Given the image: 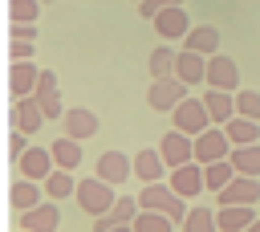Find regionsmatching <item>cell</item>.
Listing matches in <instances>:
<instances>
[{
    "instance_id": "3957f363",
    "label": "cell",
    "mask_w": 260,
    "mask_h": 232,
    "mask_svg": "<svg viewBox=\"0 0 260 232\" xmlns=\"http://www.w3.org/2000/svg\"><path fill=\"white\" fill-rule=\"evenodd\" d=\"M171 122H175V130H183V134H191V138L203 134L207 126H215L211 114H207V102H203V98H191V94L171 110Z\"/></svg>"
},
{
    "instance_id": "d4e9b609",
    "label": "cell",
    "mask_w": 260,
    "mask_h": 232,
    "mask_svg": "<svg viewBox=\"0 0 260 232\" xmlns=\"http://www.w3.org/2000/svg\"><path fill=\"white\" fill-rule=\"evenodd\" d=\"M228 159H232V167H236L240 175H256V179H260V142L232 147V151H228Z\"/></svg>"
},
{
    "instance_id": "5bb4252c",
    "label": "cell",
    "mask_w": 260,
    "mask_h": 232,
    "mask_svg": "<svg viewBox=\"0 0 260 232\" xmlns=\"http://www.w3.org/2000/svg\"><path fill=\"white\" fill-rule=\"evenodd\" d=\"M65 134L69 138H77V142H85V138H93L98 134V126H102V118L93 114V110H85V106H73V110H65Z\"/></svg>"
},
{
    "instance_id": "e575fe53",
    "label": "cell",
    "mask_w": 260,
    "mask_h": 232,
    "mask_svg": "<svg viewBox=\"0 0 260 232\" xmlns=\"http://www.w3.org/2000/svg\"><path fill=\"white\" fill-rule=\"evenodd\" d=\"M24 151H28V134L12 126V130H8V159H12V163H20V155H24Z\"/></svg>"
},
{
    "instance_id": "836d02e7",
    "label": "cell",
    "mask_w": 260,
    "mask_h": 232,
    "mask_svg": "<svg viewBox=\"0 0 260 232\" xmlns=\"http://www.w3.org/2000/svg\"><path fill=\"white\" fill-rule=\"evenodd\" d=\"M37 37H41L37 20H12V28H8V41H32L37 45Z\"/></svg>"
},
{
    "instance_id": "6da1fadb",
    "label": "cell",
    "mask_w": 260,
    "mask_h": 232,
    "mask_svg": "<svg viewBox=\"0 0 260 232\" xmlns=\"http://www.w3.org/2000/svg\"><path fill=\"white\" fill-rule=\"evenodd\" d=\"M138 204H142V208H154V212H167L175 224H183V220H187V212H191V208H187V199H183L167 179H158V183H142Z\"/></svg>"
},
{
    "instance_id": "d6a6232c",
    "label": "cell",
    "mask_w": 260,
    "mask_h": 232,
    "mask_svg": "<svg viewBox=\"0 0 260 232\" xmlns=\"http://www.w3.org/2000/svg\"><path fill=\"white\" fill-rule=\"evenodd\" d=\"M41 0H8V20H37Z\"/></svg>"
},
{
    "instance_id": "d590c367",
    "label": "cell",
    "mask_w": 260,
    "mask_h": 232,
    "mask_svg": "<svg viewBox=\"0 0 260 232\" xmlns=\"http://www.w3.org/2000/svg\"><path fill=\"white\" fill-rule=\"evenodd\" d=\"M179 4H183V0H142V4H138V16L154 20V16L162 12V8H179Z\"/></svg>"
},
{
    "instance_id": "7402d4cb",
    "label": "cell",
    "mask_w": 260,
    "mask_h": 232,
    "mask_svg": "<svg viewBox=\"0 0 260 232\" xmlns=\"http://www.w3.org/2000/svg\"><path fill=\"white\" fill-rule=\"evenodd\" d=\"M175 77H183L187 85H195V81H207V57H203V53H191V49H179Z\"/></svg>"
},
{
    "instance_id": "83f0119b",
    "label": "cell",
    "mask_w": 260,
    "mask_h": 232,
    "mask_svg": "<svg viewBox=\"0 0 260 232\" xmlns=\"http://www.w3.org/2000/svg\"><path fill=\"white\" fill-rule=\"evenodd\" d=\"M175 65H179V53H175V49H162V45H158V49L150 53V61H146V69H150L154 81H158V77H175Z\"/></svg>"
},
{
    "instance_id": "2e32d148",
    "label": "cell",
    "mask_w": 260,
    "mask_h": 232,
    "mask_svg": "<svg viewBox=\"0 0 260 232\" xmlns=\"http://www.w3.org/2000/svg\"><path fill=\"white\" fill-rule=\"evenodd\" d=\"M57 224H61L57 199L37 204V208H28V212H20V228H24V232H57Z\"/></svg>"
},
{
    "instance_id": "4fadbf2b",
    "label": "cell",
    "mask_w": 260,
    "mask_h": 232,
    "mask_svg": "<svg viewBox=\"0 0 260 232\" xmlns=\"http://www.w3.org/2000/svg\"><path fill=\"white\" fill-rule=\"evenodd\" d=\"M16 171H20L24 179H49V175L57 171L53 151H49V147H28V151L20 155V163H16Z\"/></svg>"
},
{
    "instance_id": "f1b7e54d",
    "label": "cell",
    "mask_w": 260,
    "mask_h": 232,
    "mask_svg": "<svg viewBox=\"0 0 260 232\" xmlns=\"http://www.w3.org/2000/svg\"><path fill=\"white\" fill-rule=\"evenodd\" d=\"M175 228V220L167 216V212H154V208H142L138 216H134V232H171Z\"/></svg>"
},
{
    "instance_id": "f546056e",
    "label": "cell",
    "mask_w": 260,
    "mask_h": 232,
    "mask_svg": "<svg viewBox=\"0 0 260 232\" xmlns=\"http://www.w3.org/2000/svg\"><path fill=\"white\" fill-rule=\"evenodd\" d=\"M183 232H219V220L211 208H191L183 220Z\"/></svg>"
},
{
    "instance_id": "5b68a950",
    "label": "cell",
    "mask_w": 260,
    "mask_h": 232,
    "mask_svg": "<svg viewBox=\"0 0 260 232\" xmlns=\"http://www.w3.org/2000/svg\"><path fill=\"white\" fill-rule=\"evenodd\" d=\"M167 183H171V187H175L183 199H195L199 191H207V175H203V163H199V159H191V163L175 167Z\"/></svg>"
},
{
    "instance_id": "ac0fdd59",
    "label": "cell",
    "mask_w": 260,
    "mask_h": 232,
    "mask_svg": "<svg viewBox=\"0 0 260 232\" xmlns=\"http://www.w3.org/2000/svg\"><path fill=\"white\" fill-rule=\"evenodd\" d=\"M203 102H207V114H211L215 126H228V122L236 118V94H232V90H215V85H207Z\"/></svg>"
},
{
    "instance_id": "ab89813d",
    "label": "cell",
    "mask_w": 260,
    "mask_h": 232,
    "mask_svg": "<svg viewBox=\"0 0 260 232\" xmlns=\"http://www.w3.org/2000/svg\"><path fill=\"white\" fill-rule=\"evenodd\" d=\"M244 232H260V220H252V224H248V228H244Z\"/></svg>"
},
{
    "instance_id": "ba28073f",
    "label": "cell",
    "mask_w": 260,
    "mask_h": 232,
    "mask_svg": "<svg viewBox=\"0 0 260 232\" xmlns=\"http://www.w3.org/2000/svg\"><path fill=\"white\" fill-rule=\"evenodd\" d=\"M150 24H154V33H158L162 41H183V37L191 33V16H187L183 4H179V8H162Z\"/></svg>"
},
{
    "instance_id": "8992f818",
    "label": "cell",
    "mask_w": 260,
    "mask_h": 232,
    "mask_svg": "<svg viewBox=\"0 0 260 232\" xmlns=\"http://www.w3.org/2000/svg\"><path fill=\"white\" fill-rule=\"evenodd\" d=\"M45 122H49V118H45V110H41L37 94H28V98H16V102H12V126H16V130H24L28 138H32Z\"/></svg>"
},
{
    "instance_id": "30bf717a",
    "label": "cell",
    "mask_w": 260,
    "mask_h": 232,
    "mask_svg": "<svg viewBox=\"0 0 260 232\" xmlns=\"http://www.w3.org/2000/svg\"><path fill=\"white\" fill-rule=\"evenodd\" d=\"M158 151H162L167 167L175 171V167H183V163H191V159H195V138H191V134H183V130H171V134H162Z\"/></svg>"
},
{
    "instance_id": "b9f144b4",
    "label": "cell",
    "mask_w": 260,
    "mask_h": 232,
    "mask_svg": "<svg viewBox=\"0 0 260 232\" xmlns=\"http://www.w3.org/2000/svg\"><path fill=\"white\" fill-rule=\"evenodd\" d=\"M20 232H24V228H20Z\"/></svg>"
},
{
    "instance_id": "60d3db41",
    "label": "cell",
    "mask_w": 260,
    "mask_h": 232,
    "mask_svg": "<svg viewBox=\"0 0 260 232\" xmlns=\"http://www.w3.org/2000/svg\"><path fill=\"white\" fill-rule=\"evenodd\" d=\"M134 4H142V0H134Z\"/></svg>"
},
{
    "instance_id": "603a6c76",
    "label": "cell",
    "mask_w": 260,
    "mask_h": 232,
    "mask_svg": "<svg viewBox=\"0 0 260 232\" xmlns=\"http://www.w3.org/2000/svg\"><path fill=\"white\" fill-rule=\"evenodd\" d=\"M228 138H232V147H248V142H260V122L256 118H244V114H236L228 126Z\"/></svg>"
},
{
    "instance_id": "277c9868",
    "label": "cell",
    "mask_w": 260,
    "mask_h": 232,
    "mask_svg": "<svg viewBox=\"0 0 260 232\" xmlns=\"http://www.w3.org/2000/svg\"><path fill=\"white\" fill-rule=\"evenodd\" d=\"M187 94H191V85H187L183 77H158V81H150V90H146V106L158 110V114H171Z\"/></svg>"
},
{
    "instance_id": "52a82bcc",
    "label": "cell",
    "mask_w": 260,
    "mask_h": 232,
    "mask_svg": "<svg viewBox=\"0 0 260 232\" xmlns=\"http://www.w3.org/2000/svg\"><path fill=\"white\" fill-rule=\"evenodd\" d=\"M228 147H232V138H228L223 126H207L203 134H195V159H199V163L228 159Z\"/></svg>"
},
{
    "instance_id": "9c48e42d",
    "label": "cell",
    "mask_w": 260,
    "mask_h": 232,
    "mask_svg": "<svg viewBox=\"0 0 260 232\" xmlns=\"http://www.w3.org/2000/svg\"><path fill=\"white\" fill-rule=\"evenodd\" d=\"M37 81H41V65H37L32 57L8 65V90H12V98H28V94H37Z\"/></svg>"
},
{
    "instance_id": "cb8c5ba5",
    "label": "cell",
    "mask_w": 260,
    "mask_h": 232,
    "mask_svg": "<svg viewBox=\"0 0 260 232\" xmlns=\"http://www.w3.org/2000/svg\"><path fill=\"white\" fill-rule=\"evenodd\" d=\"M49 151H53V163H57V167H65V171H77V167H81V142H77V138L61 134Z\"/></svg>"
},
{
    "instance_id": "e0dca14e",
    "label": "cell",
    "mask_w": 260,
    "mask_h": 232,
    "mask_svg": "<svg viewBox=\"0 0 260 232\" xmlns=\"http://www.w3.org/2000/svg\"><path fill=\"white\" fill-rule=\"evenodd\" d=\"M93 171L118 187V183H126V179L134 175V159H130V155H122V151H106V155L98 159V167H93Z\"/></svg>"
},
{
    "instance_id": "4dcf8cb0",
    "label": "cell",
    "mask_w": 260,
    "mask_h": 232,
    "mask_svg": "<svg viewBox=\"0 0 260 232\" xmlns=\"http://www.w3.org/2000/svg\"><path fill=\"white\" fill-rule=\"evenodd\" d=\"M236 114L260 122V90H236Z\"/></svg>"
},
{
    "instance_id": "8d00e7d4",
    "label": "cell",
    "mask_w": 260,
    "mask_h": 232,
    "mask_svg": "<svg viewBox=\"0 0 260 232\" xmlns=\"http://www.w3.org/2000/svg\"><path fill=\"white\" fill-rule=\"evenodd\" d=\"M32 53H37L32 41H8V57H12V61H28Z\"/></svg>"
},
{
    "instance_id": "d6986e66",
    "label": "cell",
    "mask_w": 260,
    "mask_h": 232,
    "mask_svg": "<svg viewBox=\"0 0 260 232\" xmlns=\"http://www.w3.org/2000/svg\"><path fill=\"white\" fill-rule=\"evenodd\" d=\"M215 220H219V232H244L256 216V204H228V208H215Z\"/></svg>"
},
{
    "instance_id": "4316f807",
    "label": "cell",
    "mask_w": 260,
    "mask_h": 232,
    "mask_svg": "<svg viewBox=\"0 0 260 232\" xmlns=\"http://www.w3.org/2000/svg\"><path fill=\"white\" fill-rule=\"evenodd\" d=\"M45 195H49V199H69V195H77V179H73V171L57 167V171L45 179Z\"/></svg>"
},
{
    "instance_id": "484cf974",
    "label": "cell",
    "mask_w": 260,
    "mask_h": 232,
    "mask_svg": "<svg viewBox=\"0 0 260 232\" xmlns=\"http://www.w3.org/2000/svg\"><path fill=\"white\" fill-rule=\"evenodd\" d=\"M203 175H207V191H223L240 171L232 167V159H215V163H203Z\"/></svg>"
},
{
    "instance_id": "8fae6325",
    "label": "cell",
    "mask_w": 260,
    "mask_h": 232,
    "mask_svg": "<svg viewBox=\"0 0 260 232\" xmlns=\"http://www.w3.org/2000/svg\"><path fill=\"white\" fill-rule=\"evenodd\" d=\"M215 199H219V208H228V204H260V179L256 175H236L223 191H215Z\"/></svg>"
},
{
    "instance_id": "1f68e13d",
    "label": "cell",
    "mask_w": 260,
    "mask_h": 232,
    "mask_svg": "<svg viewBox=\"0 0 260 232\" xmlns=\"http://www.w3.org/2000/svg\"><path fill=\"white\" fill-rule=\"evenodd\" d=\"M138 195H118V204L110 208V216L118 220V224H134V216H138Z\"/></svg>"
},
{
    "instance_id": "7c38bea8",
    "label": "cell",
    "mask_w": 260,
    "mask_h": 232,
    "mask_svg": "<svg viewBox=\"0 0 260 232\" xmlns=\"http://www.w3.org/2000/svg\"><path fill=\"white\" fill-rule=\"evenodd\" d=\"M207 85L236 94V90H240V69H236V61L223 57V53H211V57H207Z\"/></svg>"
},
{
    "instance_id": "ffe728a7",
    "label": "cell",
    "mask_w": 260,
    "mask_h": 232,
    "mask_svg": "<svg viewBox=\"0 0 260 232\" xmlns=\"http://www.w3.org/2000/svg\"><path fill=\"white\" fill-rule=\"evenodd\" d=\"M183 49H191V53H203V57L219 53V28H215V24H195V28L183 37Z\"/></svg>"
},
{
    "instance_id": "7a4b0ae2",
    "label": "cell",
    "mask_w": 260,
    "mask_h": 232,
    "mask_svg": "<svg viewBox=\"0 0 260 232\" xmlns=\"http://www.w3.org/2000/svg\"><path fill=\"white\" fill-rule=\"evenodd\" d=\"M77 204H81V212H89V216H102V212H110L114 204H118V195H114V183L110 179H102L98 171L89 175V179H77V195H73Z\"/></svg>"
},
{
    "instance_id": "9a60e30c",
    "label": "cell",
    "mask_w": 260,
    "mask_h": 232,
    "mask_svg": "<svg viewBox=\"0 0 260 232\" xmlns=\"http://www.w3.org/2000/svg\"><path fill=\"white\" fill-rule=\"evenodd\" d=\"M162 171H171V167H167V159H162L158 147H142V151H134V179H142V183H158Z\"/></svg>"
},
{
    "instance_id": "f35d334b",
    "label": "cell",
    "mask_w": 260,
    "mask_h": 232,
    "mask_svg": "<svg viewBox=\"0 0 260 232\" xmlns=\"http://www.w3.org/2000/svg\"><path fill=\"white\" fill-rule=\"evenodd\" d=\"M110 232H134V224H118V228H110Z\"/></svg>"
},
{
    "instance_id": "74e56055",
    "label": "cell",
    "mask_w": 260,
    "mask_h": 232,
    "mask_svg": "<svg viewBox=\"0 0 260 232\" xmlns=\"http://www.w3.org/2000/svg\"><path fill=\"white\" fill-rule=\"evenodd\" d=\"M49 94H61V90H57V73H53V69H41V81H37V98H49Z\"/></svg>"
},
{
    "instance_id": "44dd1931",
    "label": "cell",
    "mask_w": 260,
    "mask_h": 232,
    "mask_svg": "<svg viewBox=\"0 0 260 232\" xmlns=\"http://www.w3.org/2000/svg\"><path fill=\"white\" fill-rule=\"evenodd\" d=\"M8 204L16 208V216L28 212V208H37V204H41V183H37V179H24V175L12 179V187H8Z\"/></svg>"
}]
</instances>
